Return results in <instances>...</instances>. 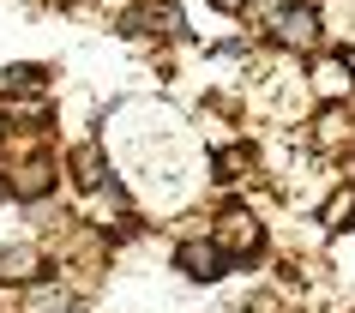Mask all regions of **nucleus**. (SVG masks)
<instances>
[{
	"label": "nucleus",
	"mask_w": 355,
	"mask_h": 313,
	"mask_svg": "<svg viewBox=\"0 0 355 313\" xmlns=\"http://www.w3.org/2000/svg\"><path fill=\"white\" fill-rule=\"evenodd\" d=\"M211 241L223 247L235 265H247V259H259V247H265V229H259V217L253 211H241V205H229L223 217H217V229H211Z\"/></svg>",
	"instance_id": "f257e3e1"
},
{
	"label": "nucleus",
	"mask_w": 355,
	"mask_h": 313,
	"mask_svg": "<svg viewBox=\"0 0 355 313\" xmlns=\"http://www.w3.org/2000/svg\"><path fill=\"white\" fill-rule=\"evenodd\" d=\"M271 42H277V49H289V55H307V49H319V6H313V0L283 6L277 19H271Z\"/></svg>",
	"instance_id": "f03ea898"
},
{
	"label": "nucleus",
	"mask_w": 355,
	"mask_h": 313,
	"mask_svg": "<svg viewBox=\"0 0 355 313\" xmlns=\"http://www.w3.org/2000/svg\"><path fill=\"white\" fill-rule=\"evenodd\" d=\"M175 265H181V277H193V283H217L235 259H229L217 241H187V247L175 253Z\"/></svg>",
	"instance_id": "7ed1b4c3"
},
{
	"label": "nucleus",
	"mask_w": 355,
	"mask_h": 313,
	"mask_svg": "<svg viewBox=\"0 0 355 313\" xmlns=\"http://www.w3.org/2000/svg\"><path fill=\"white\" fill-rule=\"evenodd\" d=\"M121 31H157V37H181L187 24H181V12H175V0H139V6H127V19H121Z\"/></svg>",
	"instance_id": "20e7f679"
},
{
	"label": "nucleus",
	"mask_w": 355,
	"mask_h": 313,
	"mask_svg": "<svg viewBox=\"0 0 355 313\" xmlns=\"http://www.w3.org/2000/svg\"><path fill=\"white\" fill-rule=\"evenodd\" d=\"M49 277V253L37 247H0V283H42Z\"/></svg>",
	"instance_id": "39448f33"
},
{
	"label": "nucleus",
	"mask_w": 355,
	"mask_h": 313,
	"mask_svg": "<svg viewBox=\"0 0 355 313\" xmlns=\"http://www.w3.org/2000/svg\"><path fill=\"white\" fill-rule=\"evenodd\" d=\"M55 187V157H24L19 169H12V193L19 199H42Z\"/></svg>",
	"instance_id": "423d86ee"
},
{
	"label": "nucleus",
	"mask_w": 355,
	"mask_h": 313,
	"mask_svg": "<svg viewBox=\"0 0 355 313\" xmlns=\"http://www.w3.org/2000/svg\"><path fill=\"white\" fill-rule=\"evenodd\" d=\"M319 223H325V235L355 229V187H337L331 199H325V211H319Z\"/></svg>",
	"instance_id": "0eeeda50"
},
{
	"label": "nucleus",
	"mask_w": 355,
	"mask_h": 313,
	"mask_svg": "<svg viewBox=\"0 0 355 313\" xmlns=\"http://www.w3.org/2000/svg\"><path fill=\"white\" fill-rule=\"evenodd\" d=\"M73 181L91 187V193H96V187H109V163H103V151H96V145H78L73 151Z\"/></svg>",
	"instance_id": "6e6552de"
},
{
	"label": "nucleus",
	"mask_w": 355,
	"mask_h": 313,
	"mask_svg": "<svg viewBox=\"0 0 355 313\" xmlns=\"http://www.w3.org/2000/svg\"><path fill=\"white\" fill-rule=\"evenodd\" d=\"M349 133H355L349 115H343V109H325V115H319V127H313V145H319V151H331V145H343Z\"/></svg>",
	"instance_id": "1a4fd4ad"
},
{
	"label": "nucleus",
	"mask_w": 355,
	"mask_h": 313,
	"mask_svg": "<svg viewBox=\"0 0 355 313\" xmlns=\"http://www.w3.org/2000/svg\"><path fill=\"white\" fill-rule=\"evenodd\" d=\"M313 85H319L325 96H331V91H355V73L343 67V60H337V67H319V78H313Z\"/></svg>",
	"instance_id": "9d476101"
},
{
	"label": "nucleus",
	"mask_w": 355,
	"mask_h": 313,
	"mask_svg": "<svg viewBox=\"0 0 355 313\" xmlns=\"http://www.w3.org/2000/svg\"><path fill=\"white\" fill-rule=\"evenodd\" d=\"M42 78H49L42 67H6V85H12V91H37Z\"/></svg>",
	"instance_id": "9b49d317"
},
{
	"label": "nucleus",
	"mask_w": 355,
	"mask_h": 313,
	"mask_svg": "<svg viewBox=\"0 0 355 313\" xmlns=\"http://www.w3.org/2000/svg\"><path fill=\"white\" fill-rule=\"evenodd\" d=\"M241 169H247V151H223V157H217V181H235Z\"/></svg>",
	"instance_id": "f8f14e48"
},
{
	"label": "nucleus",
	"mask_w": 355,
	"mask_h": 313,
	"mask_svg": "<svg viewBox=\"0 0 355 313\" xmlns=\"http://www.w3.org/2000/svg\"><path fill=\"white\" fill-rule=\"evenodd\" d=\"M31 313H85V301H55V295H49V301H37Z\"/></svg>",
	"instance_id": "ddd939ff"
},
{
	"label": "nucleus",
	"mask_w": 355,
	"mask_h": 313,
	"mask_svg": "<svg viewBox=\"0 0 355 313\" xmlns=\"http://www.w3.org/2000/svg\"><path fill=\"white\" fill-rule=\"evenodd\" d=\"M247 6H253V12H259V19L271 24V19H277V12H283V6H295V0H247Z\"/></svg>",
	"instance_id": "4468645a"
},
{
	"label": "nucleus",
	"mask_w": 355,
	"mask_h": 313,
	"mask_svg": "<svg viewBox=\"0 0 355 313\" xmlns=\"http://www.w3.org/2000/svg\"><path fill=\"white\" fill-rule=\"evenodd\" d=\"M211 6H217V12H229V19H235V12H247V0H211Z\"/></svg>",
	"instance_id": "2eb2a0df"
},
{
	"label": "nucleus",
	"mask_w": 355,
	"mask_h": 313,
	"mask_svg": "<svg viewBox=\"0 0 355 313\" xmlns=\"http://www.w3.org/2000/svg\"><path fill=\"white\" fill-rule=\"evenodd\" d=\"M337 60H343V67H349V73H355V49H343V55H337Z\"/></svg>",
	"instance_id": "dca6fc26"
}]
</instances>
